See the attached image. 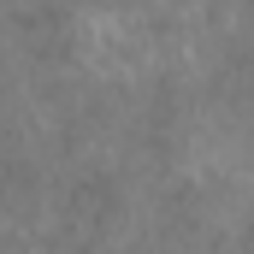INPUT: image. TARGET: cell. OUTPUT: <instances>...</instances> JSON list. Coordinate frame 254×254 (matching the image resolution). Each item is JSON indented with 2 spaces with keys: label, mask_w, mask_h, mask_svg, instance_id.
I'll return each mask as SVG.
<instances>
[{
  "label": "cell",
  "mask_w": 254,
  "mask_h": 254,
  "mask_svg": "<svg viewBox=\"0 0 254 254\" xmlns=\"http://www.w3.org/2000/svg\"><path fill=\"white\" fill-rule=\"evenodd\" d=\"M18 30H24L30 54H65V12H30Z\"/></svg>",
  "instance_id": "1"
}]
</instances>
